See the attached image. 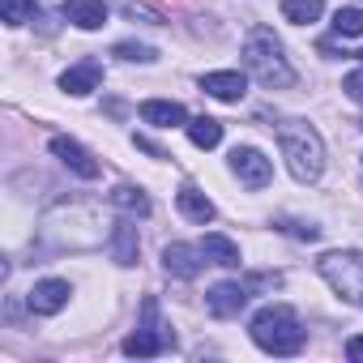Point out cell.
<instances>
[{
    "label": "cell",
    "instance_id": "1",
    "mask_svg": "<svg viewBox=\"0 0 363 363\" xmlns=\"http://www.w3.org/2000/svg\"><path fill=\"white\" fill-rule=\"evenodd\" d=\"M278 145H282V158L291 167L295 179H303V184H312V179L325 171V141L312 124L303 120H286L278 124Z\"/></svg>",
    "mask_w": 363,
    "mask_h": 363
},
{
    "label": "cell",
    "instance_id": "2",
    "mask_svg": "<svg viewBox=\"0 0 363 363\" xmlns=\"http://www.w3.org/2000/svg\"><path fill=\"white\" fill-rule=\"evenodd\" d=\"M244 65H248V73H252L261 86H269V90H286V86H295V69L286 65L282 43L274 39L269 26L248 30V39H244Z\"/></svg>",
    "mask_w": 363,
    "mask_h": 363
},
{
    "label": "cell",
    "instance_id": "3",
    "mask_svg": "<svg viewBox=\"0 0 363 363\" xmlns=\"http://www.w3.org/2000/svg\"><path fill=\"white\" fill-rule=\"evenodd\" d=\"M252 342L261 346V350H269V354H295L299 346H303V329H299V316H295V308H286V303H269V308H261L257 316H252Z\"/></svg>",
    "mask_w": 363,
    "mask_h": 363
},
{
    "label": "cell",
    "instance_id": "4",
    "mask_svg": "<svg viewBox=\"0 0 363 363\" xmlns=\"http://www.w3.org/2000/svg\"><path fill=\"white\" fill-rule=\"evenodd\" d=\"M316 269L346 303L363 308V252H325L316 261Z\"/></svg>",
    "mask_w": 363,
    "mask_h": 363
},
{
    "label": "cell",
    "instance_id": "5",
    "mask_svg": "<svg viewBox=\"0 0 363 363\" xmlns=\"http://www.w3.org/2000/svg\"><path fill=\"white\" fill-rule=\"evenodd\" d=\"M141 316H145L141 329L124 337V354H133V359H145V354H158L171 346V333H162V325H158V299H145Z\"/></svg>",
    "mask_w": 363,
    "mask_h": 363
},
{
    "label": "cell",
    "instance_id": "6",
    "mask_svg": "<svg viewBox=\"0 0 363 363\" xmlns=\"http://www.w3.org/2000/svg\"><path fill=\"white\" fill-rule=\"evenodd\" d=\"M231 171L240 175V184H248V189H265L269 175H274L269 158L261 150H252V145H235L231 150Z\"/></svg>",
    "mask_w": 363,
    "mask_h": 363
},
{
    "label": "cell",
    "instance_id": "7",
    "mask_svg": "<svg viewBox=\"0 0 363 363\" xmlns=\"http://www.w3.org/2000/svg\"><path fill=\"white\" fill-rule=\"evenodd\" d=\"M206 261H210V257H206L201 244H167V248H162V265H167V274H175V278H197Z\"/></svg>",
    "mask_w": 363,
    "mask_h": 363
},
{
    "label": "cell",
    "instance_id": "8",
    "mask_svg": "<svg viewBox=\"0 0 363 363\" xmlns=\"http://www.w3.org/2000/svg\"><path fill=\"white\" fill-rule=\"evenodd\" d=\"M69 282L65 278H43V282H35L30 286V295H26V303H30V312H39V316H56L65 303H69Z\"/></svg>",
    "mask_w": 363,
    "mask_h": 363
},
{
    "label": "cell",
    "instance_id": "9",
    "mask_svg": "<svg viewBox=\"0 0 363 363\" xmlns=\"http://www.w3.org/2000/svg\"><path fill=\"white\" fill-rule=\"evenodd\" d=\"M248 295H252V286L248 282H218L210 295H206V303H210V312L214 316H240L244 312V303H248Z\"/></svg>",
    "mask_w": 363,
    "mask_h": 363
},
{
    "label": "cell",
    "instance_id": "10",
    "mask_svg": "<svg viewBox=\"0 0 363 363\" xmlns=\"http://www.w3.org/2000/svg\"><path fill=\"white\" fill-rule=\"evenodd\" d=\"M52 154H56L73 175H82V179H99V162L90 158L86 145H77V141H69V137H52Z\"/></svg>",
    "mask_w": 363,
    "mask_h": 363
},
{
    "label": "cell",
    "instance_id": "11",
    "mask_svg": "<svg viewBox=\"0 0 363 363\" xmlns=\"http://www.w3.org/2000/svg\"><path fill=\"white\" fill-rule=\"evenodd\" d=\"M201 90L214 94V99H223V103H240L244 90H248V82H244V73L227 69V73H206V77H201Z\"/></svg>",
    "mask_w": 363,
    "mask_h": 363
},
{
    "label": "cell",
    "instance_id": "12",
    "mask_svg": "<svg viewBox=\"0 0 363 363\" xmlns=\"http://www.w3.org/2000/svg\"><path fill=\"white\" fill-rule=\"evenodd\" d=\"M99 82H103V65L99 60H82L77 69H69L65 77H60V90L65 94H90V90H99Z\"/></svg>",
    "mask_w": 363,
    "mask_h": 363
},
{
    "label": "cell",
    "instance_id": "13",
    "mask_svg": "<svg viewBox=\"0 0 363 363\" xmlns=\"http://www.w3.org/2000/svg\"><path fill=\"white\" fill-rule=\"evenodd\" d=\"M141 120L154 128H175V124H189V111L167 99H150V103H141Z\"/></svg>",
    "mask_w": 363,
    "mask_h": 363
},
{
    "label": "cell",
    "instance_id": "14",
    "mask_svg": "<svg viewBox=\"0 0 363 363\" xmlns=\"http://www.w3.org/2000/svg\"><path fill=\"white\" fill-rule=\"evenodd\" d=\"M65 18L82 30H99L107 22V5L103 0H65Z\"/></svg>",
    "mask_w": 363,
    "mask_h": 363
},
{
    "label": "cell",
    "instance_id": "15",
    "mask_svg": "<svg viewBox=\"0 0 363 363\" xmlns=\"http://www.w3.org/2000/svg\"><path fill=\"white\" fill-rule=\"evenodd\" d=\"M179 214H184V218H193V223H210L214 218V201L201 193V189H179Z\"/></svg>",
    "mask_w": 363,
    "mask_h": 363
},
{
    "label": "cell",
    "instance_id": "16",
    "mask_svg": "<svg viewBox=\"0 0 363 363\" xmlns=\"http://www.w3.org/2000/svg\"><path fill=\"white\" fill-rule=\"evenodd\" d=\"M184 128H189V141H193L197 150H214V145L223 141V124L210 120V116H197V120H189Z\"/></svg>",
    "mask_w": 363,
    "mask_h": 363
},
{
    "label": "cell",
    "instance_id": "17",
    "mask_svg": "<svg viewBox=\"0 0 363 363\" xmlns=\"http://www.w3.org/2000/svg\"><path fill=\"white\" fill-rule=\"evenodd\" d=\"M201 248H206V257H210L214 265H223V269H235V265H240V248H235L227 235H218V231H214V235H206V240H201Z\"/></svg>",
    "mask_w": 363,
    "mask_h": 363
},
{
    "label": "cell",
    "instance_id": "18",
    "mask_svg": "<svg viewBox=\"0 0 363 363\" xmlns=\"http://www.w3.org/2000/svg\"><path fill=\"white\" fill-rule=\"evenodd\" d=\"M111 257H116L120 265H137V227L120 223V227L111 231Z\"/></svg>",
    "mask_w": 363,
    "mask_h": 363
},
{
    "label": "cell",
    "instance_id": "19",
    "mask_svg": "<svg viewBox=\"0 0 363 363\" xmlns=\"http://www.w3.org/2000/svg\"><path fill=\"white\" fill-rule=\"evenodd\" d=\"M111 206H116V210H124V214H137V218H145V214H150V197H145L141 189H133V184H120V189L111 193Z\"/></svg>",
    "mask_w": 363,
    "mask_h": 363
},
{
    "label": "cell",
    "instance_id": "20",
    "mask_svg": "<svg viewBox=\"0 0 363 363\" xmlns=\"http://www.w3.org/2000/svg\"><path fill=\"white\" fill-rule=\"evenodd\" d=\"M320 13H325L320 0H282V18L295 22V26H308V22H316Z\"/></svg>",
    "mask_w": 363,
    "mask_h": 363
},
{
    "label": "cell",
    "instance_id": "21",
    "mask_svg": "<svg viewBox=\"0 0 363 363\" xmlns=\"http://www.w3.org/2000/svg\"><path fill=\"white\" fill-rule=\"evenodd\" d=\"M333 35L359 39V35H363V9H337V13H333Z\"/></svg>",
    "mask_w": 363,
    "mask_h": 363
},
{
    "label": "cell",
    "instance_id": "22",
    "mask_svg": "<svg viewBox=\"0 0 363 363\" xmlns=\"http://www.w3.org/2000/svg\"><path fill=\"white\" fill-rule=\"evenodd\" d=\"M0 13H5L9 26H26V22H35L39 5H35V0H5V5H0Z\"/></svg>",
    "mask_w": 363,
    "mask_h": 363
},
{
    "label": "cell",
    "instance_id": "23",
    "mask_svg": "<svg viewBox=\"0 0 363 363\" xmlns=\"http://www.w3.org/2000/svg\"><path fill=\"white\" fill-rule=\"evenodd\" d=\"M116 56H120V60H141V65H150V60H154V48H145V43H116Z\"/></svg>",
    "mask_w": 363,
    "mask_h": 363
},
{
    "label": "cell",
    "instance_id": "24",
    "mask_svg": "<svg viewBox=\"0 0 363 363\" xmlns=\"http://www.w3.org/2000/svg\"><path fill=\"white\" fill-rule=\"evenodd\" d=\"M342 90L354 99V103H363V69H354V73H346L342 77Z\"/></svg>",
    "mask_w": 363,
    "mask_h": 363
},
{
    "label": "cell",
    "instance_id": "25",
    "mask_svg": "<svg viewBox=\"0 0 363 363\" xmlns=\"http://www.w3.org/2000/svg\"><path fill=\"white\" fill-rule=\"evenodd\" d=\"M346 359H350V363H363V333L346 342Z\"/></svg>",
    "mask_w": 363,
    "mask_h": 363
},
{
    "label": "cell",
    "instance_id": "26",
    "mask_svg": "<svg viewBox=\"0 0 363 363\" xmlns=\"http://www.w3.org/2000/svg\"><path fill=\"white\" fill-rule=\"evenodd\" d=\"M359 56H363V52H359Z\"/></svg>",
    "mask_w": 363,
    "mask_h": 363
}]
</instances>
